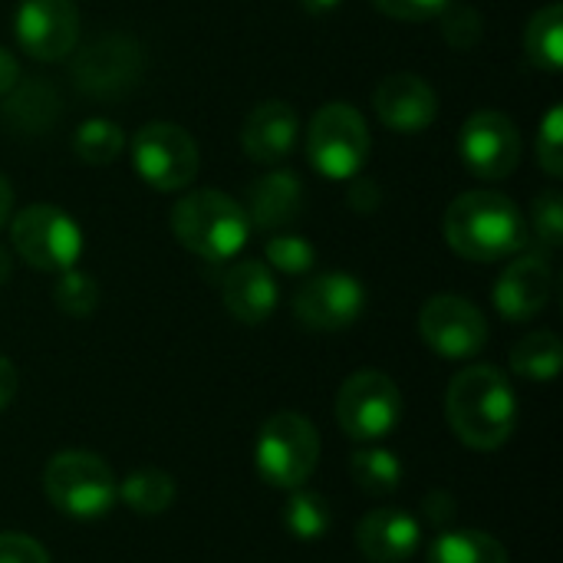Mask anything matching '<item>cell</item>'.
Listing matches in <instances>:
<instances>
[{
    "label": "cell",
    "instance_id": "32",
    "mask_svg": "<svg viewBox=\"0 0 563 563\" xmlns=\"http://www.w3.org/2000/svg\"><path fill=\"white\" fill-rule=\"evenodd\" d=\"M538 165L551 175L561 178L563 175V109L551 106V112L541 122L538 132Z\"/></svg>",
    "mask_w": 563,
    "mask_h": 563
},
{
    "label": "cell",
    "instance_id": "11",
    "mask_svg": "<svg viewBox=\"0 0 563 563\" xmlns=\"http://www.w3.org/2000/svg\"><path fill=\"white\" fill-rule=\"evenodd\" d=\"M419 333L432 353L442 360H472L488 343V323L485 313L455 294H439L426 300L419 313Z\"/></svg>",
    "mask_w": 563,
    "mask_h": 563
},
{
    "label": "cell",
    "instance_id": "6",
    "mask_svg": "<svg viewBox=\"0 0 563 563\" xmlns=\"http://www.w3.org/2000/svg\"><path fill=\"white\" fill-rule=\"evenodd\" d=\"M369 125L350 102H327L317 109L307 129L310 165L333 181H350L369 158Z\"/></svg>",
    "mask_w": 563,
    "mask_h": 563
},
{
    "label": "cell",
    "instance_id": "19",
    "mask_svg": "<svg viewBox=\"0 0 563 563\" xmlns=\"http://www.w3.org/2000/svg\"><path fill=\"white\" fill-rule=\"evenodd\" d=\"M221 300L238 323L261 327L280 300L274 271L264 261H238L221 280Z\"/></svg>",
    "mask_w": 563,
    "mask_h": 563
},
{
    "label": "cell",
    "instance_id": "38",
    "mask_svg": "<svg viewBox=\"0 0 563 563\" xmlns=\"http://www.w3.org/2000/svg\"><path fill=\"white\" fill-rule=\"evenodd\" d=\"M16 79H20V66L13 59V53L0 46V99L16 86Z\"/></svg>",
    "mask_w": 563,
    "mask_h": 563
},
{
    "label": "cell",
    "instance_id": "20",
    "mask_svg": "<svg viewBox=\"0 0 563 563\" xmlns=\"http://www.w3.org/2000/svg\"><path fill=\"white\" fill-rule=\"evenodd\" d=\"M307 201V188L303 181L287 172V168H274L267 175H261L251 191H247V221L261 231H277L284 224H290Z\"/></svg>",
    "mask_w": 563,
    "mask_h": 563
},
{
    "label": "cell",
    "instance_id": "29",
    "mask_svg": "<svg viewBox=\"0 0 563 563\" xmlns=\"http://www.w3.org/2000/svg\"><path fill=\"white\" fill-rule=\"evenodd\" d=\"M53 303H56L66 317H73V320H86V317H92L96 307H99V284H96L89 274L69 267V271L59 274V280H56V287H53Z\"/></svg>",
    "mask_w": 563,
    "mask_h": 563
},
{
    "label": "cell",
    "instance_id": "18",
    "mask_svg": "<svg viewBox=\"0 0 563 563\" xmlns=\"http://www.w3.org/2000/svg\"><path fill=\"white\" fill-rule=\"evenodd\" d=\"M356 548L369 563H406L422 548V525L399 508H376L356 525Z\"/></svg>",
    "mask_w": 563,
    "mask_h": 563
},
{
    "label": "cell",
    "instance_id": "22",
    "mask_svg": "<svg viewBox=\"0 0 563 563\" xmlns=\"http://www.w3.org/2000/svg\"><path fill=\"white\" fill-rule=\"evenodd\" d=\"M429 563H511L505 544L475 528H455L442 531L432 548H429Z\"/></svg>",
    "mask_w": 563,
    "mask_h": 563
},
{
    "label": "cell",
    "instance_id": "1",
    "mask_svg": "<svg viewBox=\"0 0 563 563\" xmlns=\"http://www.w3.org/2000/svg\"><path fill=\"white\" fill-rule=\"evenodd\" d=\"M445 416L455 439L475 452L501 449L518 426V396L498 366H465L445 393Z\"/></svg>",
    "mask_w": 563,
    "mask_h": 563
},
{
    "label": "cell",
    "instance_id": "31",
    "mask_svg": "<svg viewBox=\"0 0 563 563\" xmlns=\"http://www.w3.org/2000/svg\"><path fill=\"white\" fill-rule=\"evenodd\" d=\"M531 228L541 247L554 251L563 244V195L558 188H548L531 205Z\"/></svg>",
    "mask_w": 563,
    "mask_h": 563
},
{
    "label": "cell",
    "instance_id": "21",
    "mask_svg": "<svg viewBox=\"0 0 563 563\" xmlns=\"http://www.w3.org/2000/svg\"><path fill=\"white\" fill-rule=\"evenodd\" d=\"M59 92L49 79H26L3 96L0 122L16 135H46L59 119Z\"/></svg>",
    "mask_w": 563,
    "mask_h": 563
},
{
    "label": "cell",
    "instance_id": "10",
    "mask_svg": "<svg viewBox=\"0 0 563 563\" xmlns=\"http://www.w3.org/2000/svg\"><path fill=\"white\" fill-rule=\"evenodd\" d=\"M135 175L155 191H181L198 175V145L175 122H145L129 145Z\"/></svg>",
    "mask_w": 563,
    "mask_h": 563
},
{
    "label": "cell",
    "instance_id": "24",
    "mask_svg": "<svg viewBox=\"0 0 563 563\" xmlns=\"http://www.w3.org/2000/svg\"><path fill=\"white\" fill-rule=\"evenodd\" d=\"M563 366V343L558 333L538 330L515 343L511 350V373L528 383H551Z\"/></svg>",
    "mask_w": 563,
    "mask_h": 563
},
{
    "label": "cell",
    "instance_id": "16",
    "mask_svg": "<svg viewBox=\"0 0 563 563\" xmlns=\"http://www.w3.org/2000/svg\"><path fill=\"white\" fill-rule=\"evenodd\" d=\"M554 290V271L544 254H518L495 284V307L511 323L534 320Z\"/></svg>",
    "mask_w": 563,
    "mask_h": 563
},
{
    "label": "cell",
    "instance_id": "13",
    "mask_svg": "<svg viewBox=\"0 0 563 563\" xmlns=\"http://www.w3.org/2000/svg\"><path fill=\"white\" fill-rule=\"evenodd\" d=\"M13 33L26 56L59 63L79 43V7L76 0H20Z\"/></svg>",
    "mask_w": 563,
    "mask_h": 563
},
{
    "label": "cell",
    "instance_id": "25",
    "mask_svg": "<svg viewBox=\"0 0 563 563\" xmlns=\"http://www.w3.org/2000/svg\"><path fill=\"white\" fill-rule=\"evenodd\" d=\"M525 49L528 59L544 69V73H561L563 69V7L548 3L541 7L525 30Z\"/></svg>",
    "mask_w": 563,
    "mask_h": 563
},
{
    "label": "cell",
    "instance_id": "2",
    "mask_svg": "<svg viewBox=\"0 0 563 563\" xmlns=\"http://www.w3.org/2000/svg\"><path fill=\"white\" fill-rule=\"evenodd\" d=\"M445 241L472 264H495L525 251L528 221L501 191H465L445 211Z\"/></svg>",
    "mask_w": 563,
    "mask_h": 563
},
{
    "label": "cell",
    "instance_id": "41",
    "mask_svg": "<svg viewBox=\"0 0 563 563\" xmlns=\"http://www.w3.org/2000/svg\"><path fill=\"white\" fill-rule=\"evenodd\" d=\"M10 280V257H7V251L0 247V284H7Z\"/></svg>",
    "mask_w": 563,
    "mask_h": 563
},
{
    "label": "cell",
    "instance_id": "34",
    "mask_svg": "<svg viewBox=\"0 0 563 563\" xmlns=\"http://www.w3.org/2000/svg\"><path fill=\"white\" fill-rule=\"evenodd\" d=\"M449 3L455 0H373L376 10H383L393 20H406V23H422L439 16Z\"/></svg>",
    "mask_w": 563,
    "mask_h": 563
},
{
    "label": "cell",
    "instance_id": "14",
    "mask_svg": "<svg viewBox=\"0 0 563 563\" xmlns=\"http://www.w3.org/2000/svg\"><path fill=\"white\" fill-rule=\"evenodd\" d=\"M366 310V290L353 274L330 271L310 277L294 297V317L313 333H340Z\"/></svg>",
    "mask_w": 563,
    "mask_h": 563
},
{
    "label": "cell",
    "instance_id": "36",
    "mask_svg": "<svg viewBox=\"0 0 563 563\" xmlns=\"http://www.w3.org/2000/svg\"><path fill=\"white\" fill-rule=\"evenodd\" d=\"M353 181V188H350V205L356 208V211H373L376 205H379V188L373 185V181H356V178H350Z\"/></svg>",
    "mask_w": 563,
    "mask_h": 563
},
{
    "label": "cell",
    "instance_id": "35",
    "mask_svg": "<svg viewBox=\"0 0 563 563\" xmlns=\"http://www.w3.org/2000/svg\"><path fill=\"white\" fill-rule=\"evenodd\" d=\"M0 563H49V554L30 534L3 531L0 534Z\"/></svg>",
    "mask_w": 563,
    "mask_h": 563
},
{
    "label": "cell",
    "instance_id": "40",
    "mask_svg": "<svg viewBox=\"0 0 563 563\" xmlns=\"http://www.w3.org/2000/svg\"><path fill=\"white\" fill-rule=\"evenodd\" d=\"M340 3H343V0H300V7H303L307 13H317V16H320V13H333Z\"/></svg>",
    "mask_w": 563,
    "mask_h": 563
},
{
    "label": "cell",
    "instance_id": "12",
    "mask_svg": "<svg viewBox=\"0 0 563 563\" xmlns=\"http://www.w3.org/2000/svg\"><path fill=\"white\" fill-rule=\"evenodd\" d=\"M459 155L475 178L501 181L521 162V132L505 112L482 109V112L468 115V122L462 125Z\"/></svg>",
    "mask_w": 563,
    "mask_h": 563
},
{
    "label": "cell",
    "instance_id": "5",
    "mask_svg": "<svg viewBox=\"0 0 563 563\" xmlns=\"http://www.w3.org/2000/svg\"><path fill=\"white\" fill-rule=\"evenodd\" d=\"M320 462V432L300 412H274L254 442V468L264 485L294 492L310 482Z\"/></svg>",
    "mask_w": 563,
    "mask_h": 563
},
{
    "label": "cell",
    "instance_id": "33",
    "mask_svg": "<svg viewBox=\"0 0 563 563\" xmlns=\"http://www.w3.org/2000/svg\"><path fill=\"white\" fill-rule=\"evenodd\" d=\"M439 16H445L442 23V30H445V40L452 43V46H459V49H472L478 40H482V20H478V13L472 10V7H455V3H449Z\"/></svg>",
    "mask_w": 563,
    "mask_h": 563
},
{
    "label": "cell",
    "instance_id": "9",
    "mask_svg": "<svg viewBox=\"0 0 563 563\" xmlns=\"http://www.w3.org/2000/svg\"><path fill=\"white\" fill-rule=\"evenodd\" d=\"M10 241L23 264L43 274H63L82 257L79 224L56 205H30L13 214Z\"/></svg>",
    "mask_w": 563,
    "mask_h": 563
},
{
    "label": "cell",
    "instance_id": "27",
    "mask_svg": "<svg viewBox=\"0 0 563 563\" xmlns=\"http://www.w3.org/2000/svg\"><path fill=\"white\" fill-rule=\"evenodd\" d=\"M330 505L323 495L310 492V488H294L287 505H284V525L290 531V538L303 541V544H317L327 531H330Z\"/></svg>",
    "mask_w": 563,
    "mask_h": 563
},
{
    "label": "cell",
    "instance_id": "15",
    "mask_svg": "<svg viewBox=\"0 0 563 563\" xmlns=\"http://www.w3.org/2000/svg\"><path fill=\"white\" fill-rule=\"evenodd\" d=\"M373 109L379 122L402 135L426 132L439 115L435 89L416 73H393L373 89Z\"/></svg>",
    "mask_w": 563,
    "mask_h": 563
},
{
    "label": "cell",
    "instance_id": "4",
    "mask_svg": "<svg viewBox=\"0 0 563 563\" xmlns=\"http://www.w3.org/2000/svg\"><path fill=\"white\" fill-rule=\"evenodd\" d=\"M49 505L73 521H99L119 501V482L106 459L82 449L56 452L43 468Z\"/></svg>",
    "mask_w": 563,
    "mask_h": 563
},
{
    "label": "cell",
    "instance_id": "7",
    "mask_svg": "<svg viewBox=\"0 0 563 563\" xmlns=\"http://www.w3.org/2000/svg\"><path fill=\"white\" fill-rule=\"evenodd\" d=\"M73 86L92 99H122L129 96L145 73V49L135 36L115 30L99 33L79 49H73Z\"/></svg>",
    "mask_w": 563,
    "mask_h": 563
},
{
    "label": "cell",
    "instance_id": "28",
    "mask_svg": "<svg viewBox=\"0 0 563 563\" xmlns=\"http://www.w3.org/2000/svg\"><path fill=\"white\" fill-rule=\"evenodd\" d=\"M122 148H125L122 125L112 119H102V115L86 119L73 135V152L86 165H109L122 155Z\"/></svg>",
    "mask_w": 563,
    "mask_h": 563
},
{
    "label": "cell",
    "instance_id": "23",
    "mask_svg": "<svg viewBox=\"0 0 563 563\" xmlns=\"http://www.w3.org/2000/svg\"><path fill=\"white\" fill-rule=\"evenodd\" d=\"M175 478L162 468H135L119 482V501L139 518H158L175 505Z\"/></svg>",
    "mask_w": 563,
    "mask_h": 563
},
{
    "label": "cell",
    "instance_id": "3",
    "mask_svg": "<svg viewBox=\"0 0 563 563\" xmlns=\"http://www.w3.org/2000/svg\"><path fill=\"white\" fill-rule=\"evenodd\" d=\"M172 231L185 251H191L201 261L221 264L244 251L251 221L244 205H238L231 195L214 188L188 191L172 208Z\"/></svg>",
    "mask_w": 563,
    "mask_h": 563
},
{
    "label": "cell",
    "instance_id": "37",
    "mask_svg": "<svg viewBox=\"0 0 563 563\" xmlns=\"http://www.w3.org/2000/svg\"><path fill=\"white\" fill-rule=\"evenodd\" d=\"M16 399V366L0 356V412H7Z\"/></svg>",
    "mask_w": 563,
    "mask_h": 563
},
{
    "label": "cell",
    "instance_id": "26",
    "mask_svg": "<svg viewBox=\"0 0 563 563\" xmlns=\"http://www.w3.org/2000/svg\"><path fill=\"white\" fill-rule=\"evenodd\" d=\"M350 475L366 495H396L402 485V462L383 442L363 445L350 459Z\"/></svg>",
    "mask_w": 563,
    "mask_h": 563
},
{
    "label": "cell",
    "instance_id": "30",
    "mask_svg": "<svg viewBox=\"0 0 563 563\" xmlns=\"http://www.w3.org/2000/svg\"><path fill=\"white\" fill-rule=\"evenodd\" d=\"M264 257H267V267L280 271V274H310L313 264H317V251L307 238L300 234H274L267 244H264Z\"/></svg>",
    "mask_w": 563,
    "mask_h": 563
},
{
    "label": "cell",
    "instance_id": "8",
    "mask_svg": "<svg viewBox=\"0 0 563 563\" xmlns=\"http://www.w3.org/2000/svg\"><path fill=\"white\" fill-rule=\"evenodd\" d=\"M336 422L360 445H376L393 435L402 422V393L393 376L379 369L353 373L336 393Z\"/></svg>",
    "mask_w": 563,
    "mask_h": 563
},
{
    "label": "cell",
    "instance_id": "39",
    "mask_svg": "<svg viewBox=\"0 0 563 563\" xmlns=\"http://www.w3.org/2000/svg\"><path fill=\"white\" fill-rule=\"evenodd\" d=\"M10 211H13V188H10L7 175H0V228L10 221Z\"/></svg>",
    "mask_w": 563,
    "mask_h": 563
},
{
    "label": "cell",
    "instance_id": "17",
    "mask_svg": "<svg viewBox=\"0 0 563 563\" xmlns=\"http://www.w3.org/2000/svg\"><path fill=\"white\" fill-rule=\"evenodd\" d=\"M300 139V119L290 102L284 99H267L257 102L241 129V148L251 162L257 165H277L284 162Z\"/></svg>",
    "mask_w": 563,
    "mask_h": 563
}]
</instances>
